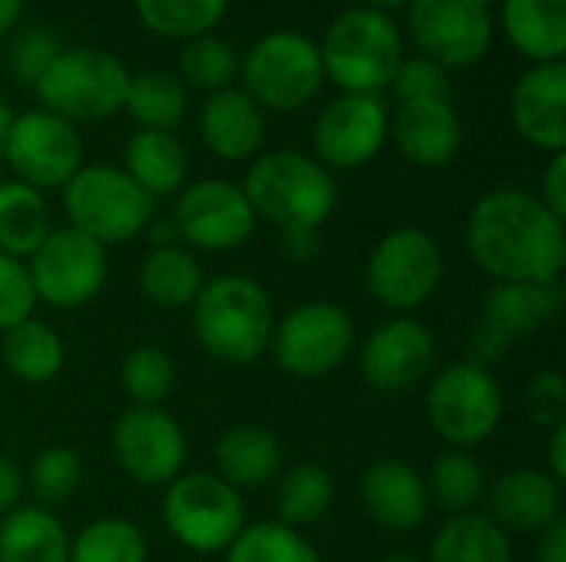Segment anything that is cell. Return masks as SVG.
Returning a JSON list of instances; mask_svg holds the SVG:
<instances>
[{
  "label": "cell",
  "instance_id": "obj_43",
  "mask_svg": "<svg viewBox=\"0 0 566 562\" xmlns=\"http://www.w3.org/2000/svg\"><path fill=\"white\" fill-rule=\"evenodd\" d=\"M391 93L398 103L415 99H451V76L428 56H405L391 76Z\"/></svg>",
  "mask_w": 566,
  "mask_h": 562
},
{
  "label": "cell",
  "instance_id": "obj_41",
  "mask_svg": "<svg viewBox=\"0 0 566 562\" xmlns=\"http://www.w3.org/2000/svg\"><path fill=\"white\" fill-rule=\"evenodd\" d=\"M119 381L136 407H159L176 384V361L163 348H136L126 354Z\"/></svg>",
  "mask_w": 566,
  "mask_h": 562
},
{
  "label": "cell",
  "instance_id": "obj_38",
  "mask_svg": "<svg viewBox=\"0 0 566 562\" xmlns=\"http://www.w3.org/2000/svg\"><path fill=\"white\" fill-rule=\"evenodd\" d=\"M176 76L186 83V89H202V93L229 89L239 79V53L226 36L216 33L186 40Z\"/></svg>",
  "mask_w": 566,
  "mask_h": 562
},
{
  "label": "cell",
  "instance_id": "obj_21",
  "mask_svg": "<svg viewBox=\"0 0 566 562\" xmlns=\"http://www.w3.org/2000/svg\"><path fill=\"white\" fill-rule=\"evenodd\" d=\"M388 139L421 169H441L461 152V116L451 99L398 103L388 116Z\"/></svg>",
  "mask_w": 566,
  "mask_h": 562
},
{
  "label": "cell",
  "instance_id": "obj_34",
  "mask_svg": "<svg viewBox=\"0 0 566 562\" xmlns=\"http://www.w3.org/2000/svg\"><path fill=\"white\" fill-rule=\"evenodd\" d=\"M428 497L438 510L448 517L474 513L488 497V474L481 460L468 450H448L431 464V474L424 477Z\"/></svg>",
  "mask_w": 566,
  "mask_h": 562
},
{
  "label": "cell",
  "instance_id": "obj_51",
  "mask_svg": "<svg viewBox=\"0 0 566 562\" xmlns=\"http://www.w3.org/2000/svg\"><path fill=\"white\" fill-rule=\"evenodd\" d=\"M23 7H27V0H0V40L10 36L20 26Z\"/></svg>",
  "mask_w": 566,
  "mask_h": 562
},
{
  "label": "cell",
  "instance_id": "obj_9",
  "mask_svg": "<svg viewBox=\"0 0 566 562\" xmlns=\"http://www.w3.org/2000/svg\"><path fill=\"white\" fill-rule=\"evenodd\" d=\"M163 523L169 537L192 553H226L245 530V503L219 474H179L166 484Z\"/></svg>",
  "mask_w": 566,
  "mask_h": 562
},
{
  "label": "cell",
  "instance_id": "obj_16",
  "mask_svg": "<svg viewBox=\"0 0 566 562\" xmlns=\"http://www.w3.org/2000/svg\"><path fill=\"white\" fill-rule=\"evenodd\" d=\"M388 106L381 96L338 93L332 96L312 126L315 159L332 169H361L388 142Z\"/></svg>",
  "mask_w": 566,
  "mask_h": 562
},
{
  "label": "cell",
  "instance_id": "obj_35",
  "mask_svg": "<svg viewBox=\"0 0 566 562\" xmlns=\"http://www.w3.org/2000/svg\"><path fill=\"white\" fill-rule=\"evenodd\" d=\"M335 503V477L322 464H295L292 470L282 474L275 507H279V523L302 530L318 523Z\"/></svg>",
  "mask_w": 566,
  "mask_h": 562
},
{
  "label": "cell",
  "instance_id": "obj_13",
  "mask_svg": "<svg viewBox=\"0 0 566 562\" xmlns=\"http://www.w3.org/2000/svg\"><path fill=\"white\" fill-rule=\"evenodd\" d=\"M23 265L36 301L70 311L99 295L106 282V245L73 225H63L50 229Z\"/></svg>",
  "mask_w": 566,
  "mask_h": 562
},
{
  "label": "cell",
  "instance_id": "obj_44",
  "mask_svg": "<svg viewBox=\"0 0 566 562\" xmlns=\"http://www.w3.org/2000/svg\"><path fill=\"white\" fill-rule=\"evenodd\" d=\"M33 308H36V295L27 275V265L0 252V335L33 318Z\"/></svg>",
  "mask_w": 566,
  "mask_h": 562
},
{
  "label": "cell",
  "instance_id": "obj_40",
  "mask_svg": "<svg viewBox=\"0 0 566 562\" xmlns=\"http://www.w3.org/2000/svg\"><path fill=\"white\" fill-rule=\"evenodd\" d=\"M23 484H30L33 497L40 507H60L66 503L80 484H83V460L73 447H63V444H53V447H43L33 464H30V474L23 477Z\"/></svg>",
  "mask_w": 566,
  "mask_h": 562
},
{
  "label": "cell",
  "instance_id": "obj_33",
  "mask_svg": "<svg viewBox=\"0 0 566 562\" xmlns=\"http://www.w3.org/2000/svg\"><path fill=\"white\" fill-rule=\"evenodd\" d=\"M123 109L129 113L133 123H139V129L176 132V126L189 113V89L176 73H166V70L129 73Z\"/></svg>",
  "mask_w": 566,
  "mask_h": 562
},
{
  "label": "cell",
  "instance_id": "obj_1",
  "mask_svg": "<svg viewBox=\"0 0 566 562\" xmlns=\"http://www.w3.org/2000/svg\"><path fill=\"white\" fill-rule=\"evenodd\" d=\"M474 265L494 282H560L566 265V222L534 192L491 189L464 225Z\"/></svg>",
  "mask_w": 566,
  "mask_h": 562
},
{
  "label": "cell",
  "instance_id": "obj_54",
  "mask_svg": "<svg viewBox=\"0 0 566 562\" xmlns=\"http://www.w3.org/2000/svg\"><path fill=\"white\" fill-rule=\"evenodd\" d=\"M381 562H424V560H418V556H405V553H395V556H388V560H381Z\"/></svg>",
  "mask_w": 566,
  "mask_h": 562
},
{
  "label": "cell",
  "instance_id": "obj_53",
  "mask_svg": "<svg viewBox=\"0 0 566 562\" xmlns=\"http://www.w3.org/2000/svg\"><path fill=\"white\" fill-rule=\"evenodd\" d=\"M365 7H375V10H385V13H391V10H398V7H408L411 0H361Z\"/></svg>",
  "mask_w": 566,
  "mask_h": 562
},
{
  "label": "cell",
  "instance_id": "obj_3",
  "mask_svg": "<svg viewBox=\"0 0 566 562\" xmlns=\"http://www.w3.org/2000/svg\"><path fill=\"white\" fill-rule=\"evenodd\" d=\"M325 79L338 86V93H368L381 96L391 86L395 70L401 66L405 33L398 20L375 7H345L318 43Z\"/></svg>",
  "mask_w": 566,
  "mask_h": 562
},
{
  "label": "cell",
  "instance_id": "obj_30",
  "mask_svg": "<svg viewBox=\"0 0 566 562\" xmlns=\"http://www.w3.org/2000/svg\"><path fill=\"white\" fill-rule=\"evenodd\" d=\"M0 361L23 384H50L66 361V348L56 328L27 318L0 335Z\"/></svg>",
  "mask_w": 566,
  "mask_h": 562
},
{
  "label": "cell",
  "instance_id": "obj_10",
  "mask_svg": "<svg viewBox=\"0 0 566 562\" xmlns=\"http://www.w3.org/2000/svg\"><path fill=\"white\" fill-rule=\"evenodd\" d=\"M444 278V252L438 238L418 225H401L375 242L365 265V288L368 295L408 315L434 298Z\"/></svg>",
  "mask_w": 566,
  "mask_h": 562
},
{
  "label": "cell",
  "instance_id": "obj_6",
  "mask_svg": "<svg viewBox=\"0 0 566 562\" xmlns=\"http://www.w3.org/2000/svg\"><path fill=\"white\" fill-rule=\"evenodd\" d=\"M63 212L73 229L99 245H126L156 219V202L123 169L83 162L63 185Z\"/></svg>",
  "mask_w": 566,
  "mask_h": 562
},
{
  "label": "cell",
  "instance_id": "obj_20",
  "mask_svg": "<svg viewBox=\"0 0 566 562\" xmlns=\"http://www.w3.org/2000/svg\"><path fill=\"white\" fill-rule=\"evenodd\" d=\"M511 123L541 152L566 149V63H531L511 89Z\"/></svg>",
  "mask_w": 566,
  "mask_h": 562
},
{
  "label": "cell",
  "instance_id": "obj_8",
  "mask_svg": "<svg viewBox=\"0 0 566 562\" xmlns=\"http://www.w3.org/2000/svg\"><path fill=\"white\" fill-rule=\"evenodd\" d=\"M424 417L451 450H468L494 437L501 427L504 391L484 364L458 361L428 381Z\"/></svg>",
  "mask_w": 566,
  "mask_h": 562
},
{
  "label": "cell",
  "instance_id": "obj_28",
  "mask_svg": "<svg viewBox=\"0 0 566 562\" xmlns=\"http://www.w3.org/2000/svg\"><path fill=\"white\" fill-rule=\"evenodd\" d=\"M0 562H70V533L46 507H13L0 517Z\"/></svg>",
  "mask_w": 566,
  "mask_h": 562
},
{
  "label": "cell",
  "instance_id": "obj_7",
  "mask_svg": "<svg viewBox=\"0 0 566 562\" xmlns=\"http://www.w3.org/2000/svg\"><path fill=\"white\" fill-rule=\"evenodd\" d=\"M126 83L129 70L116 53L96 46H63L33 89L43 109L76 126L109 119L123 109Z\"/></svg>",
  "mask_w": 566,
  "mask_h": 562
},
{
  "label": "cell",
  "instance_id": "obj_32",
  "mask_svg": "<svg viewBox=\"0 0 566 562\" xmlns=\"http://www.w3.org/2000/svg\"><path fill=\"white\" fill-rule=\"evenodd\" d=\"M50 205L40 189L3 179L0 182V252L27 262L50 232Z\"/></svg>",
  "mask_w": 566,
  "mask_h": 562
},
{
  "label": "cell",
  "instance_id": "obj_48",
  "mask_svg": "<svg viewBox=\"0 0 566 562\" xmlns=\"http://www.w3.org/2000/svg\"><path fill=\"white\" fill-rule=\"evenodd\" d=\"M23 474L17 470V464H10L3 454H0V517L10 513L13 507H20V497H23Z\"/></svg>",
  "mask_w": 566,
  "mask_h": 562
},
{
  "label": "cell",
  "instance_id": "obj_46",
  "mask_svg": "<svg viewBox=\"0 0 566 562\" xmlns=\"http://www.w3.org/2000/svg\"><path fill=\"white\" fill-rule=\"evenodd\" d=\"M279 232H282V235H279V248H282V255H285L289 262L308 265V262L318 258V252H322V232H318V229L298 225V229H279Z\"/></svg>",
  "mask_w": 566,
  "mask_h": 562
},
{
  "label": "cell",
  "instance_id": "obj_18",
  "mask_svg": "<svg viewBox=\"0 0 566 562\" xmlns=\"http://www.w3.org/2000/svg\"><path fill=\"white\" fill-rule=\"evenodd\" d=\"M438 361L434 335L424 321L398 315L381 321L358 351V371L378 394H405L431 378Z\"/></svg>",
  "mask_w": 566,
  "mask_h": 562
},
{
  "label": "cell",
  "instance_id": "obj_36",
  "mask_svg": "<svg viewBox=\"0 0 566 562\" xmlns=\"http://www.w3.org/2000/svg\"><path fill=\"white\" fill-rule=\"evenodd\" d=\"M133 10L149 33L186 43L212 33L229 13V0H133Z\"/></svg>",
  "mask_w": 566,
  "mask_h": 562
},
{
  "label": "cell",
  "instance_id": "obj_27",
  "mask_svg": "<svg viewBox=\"0 0 566 562\" xmlns=\"http://www.w3.org/2000/svg\"><path fill=\"white\" fill-rule=\"evenodd\" d=\"M123 172L153 199L179 195L189 176V152L182 139L169 129H136L126 142V166Z\"/></svg>",
  "mask_w": 566,
  "mask_h": 562
},
{
  "label": "cell",
  "instance_id": "obj_19",
  "mask_svg": "<svg viewBox=\"0 0 566 562\" xmlns=\"http://www.w3.org/2000/svg\"><path fill=\"white\" fill-rule=\"evenodd\" d=\"M564 311L560 282H494L481 298V348H504L507 341L527 338L554 325Z\"/></svg>",
  "mask_w": 566,
  "mask_h": 562
},
{
  "label": "cell",
  "instance_id": "obj_5",
  "mask_svg": "<svg viewBox=\"0 0 566 562\" xmlns=\"http://www.w3.org/2000/svg\"><path fill=\"white\" fill-rule=\"evenodd\" d=\"M239 79L262 113H295L325 86L318 43L298 30H269L239 56Z\"/></svg>",
  "mask_w": 566,
  "mask_h": 562
},
{
  "label": "cell",
  "instance_id": "obj_29",
  "mask_svg": "<svg viewBox=\"0 0 566 562\" xmlns=\"http://www.w3.org/2000/svg\"><path fill=\"white\" fill-rule=\"evenodd\" d=\"M428 562H514L511 537L481 510L448 517L428 550Z\"/></svg>",
  "mask_w": 566,
  "mask_h": 562
},
{
  "label": "cell",
  "instance_id": "obj_11",
  "mask_svg": "<svg viewBox=\"0 0 566 562\" xmlns=\"http://www.w3.org/2000/svg\"><path fill=\"white\" fill-rule=\"evenodd\" d=\"M355 348L352 315L335 301H305L282 315L272 331V358L295 381L332 374Z\"/></svg>",
  "mask_w": 566,
  "mask_h": 562
},
{
  "label": "cell",
  "instance_id": "obj_39",
  "mask_svg": "<svg viewBox=\"0 0 566 562\" xmlns=\"http://www.w3.org/2000/svg\"><path fill=\"white\" fill-rule=\"evenodd\" d=\"M226 562H322V556L298 530L269 520L245 523V530L226 550Z\"/></svg>",
  "mask_w": 566,
  "mask_h": 562
},
{
  "label": "cell",
  "instance_id": "obj_22",
  "mask_svg": "<svg viewBox=\"0 0 566 562\" xmlns=\"http://www.w3.org/2000/svg\"><path fill=\"white\" fill-rule=\"evenodd\" d=\"M488 517L507 533H541L554 520L564 517V484H557L547 470L521 467L507 470L488 487Z\"/></svg>",
  "mask_w": 566,
  "mask_h": 562
},
{
  "label": "cell",
  "instance_id": "obj_17",
  "mask_svg": "<svg viewBox=\"0 0 566 562\" xmlns=\"http://www.w3.org/2000/svg\"><path fill=\"white\" fill-rule=\"evenodd\" d=\"M113 460L139 487H166L182 474L186 434L163 407H129L109 434Z\"/></svg>",
  "mask_w": 566,
  "mask_h": 562
},
{
  "label": "cell",
  "instance_id": "obj_23",
  "mask_svg": "<svg viewBox=\"0 0 566 562\" xmlns=\"http://www.w3.org/2000/svg\"><path fill=\"white\" fill-rule=\"evenodd\" d=\"M358 497L368 520L391 533H411L431 513L424 474H418L405 460H375L361 474Z\"/></svg>",
  "mask_w": 566,
  "mask_h": 562
},
{
  "label": "cell",
  "instance_id": "obj_55",
  "mask_svg": "<svg viewBox=\"0 0 566 562\" xmlns=\"http://www.w3.org/2000/svg\"><path fill=\"white\" fill-rule=\"evenodd\" d=\"M0 182H3V166H0Z\"/></svg>",
  "mask_w": 566,
  "mask_h": 562
},
{
  "label": "cell",
  "instance_id": "obj_42",
  "mask_svg": "<svg viewBox=\"0 0 566 562\" xmlns=\"http://www.w3.org/2000/svg\"><path fill=\"white\" fill-rule=\"evenodd\" d=\"M63 50L60 36L36 23V26H23V30H13L10 33V46H7V63H10V73L17 76V83L23 86H36L40 76L50 70V63L56 60V53Z\"/></svg>",
  "mask_w": 566,
  "mask_h": 562
},
{
  "label": "cell",
  "instance_id": "obj_26",
  "mask_svg": "<svg viewBox=\"0 0 566 562\" xmlns=\"http://www.w3.org/2000/svg\"><path fill=\"white\" fill-rule=\"evenodd\" d=\"M497 20L524 60L557 63L566 56V0H501Z\"/></svg>",
  "mask_w": 566,
  "mask_h": 562
},
{
  "label": "cell",
  "instance_id": "obj_50",
  "mask_svg": "<svg viewBox=\"0 0 566 562\" xmlns=\"http://www.w3.org/2000/svg\"><path fill=\"white\" fill-rule=\"evenodd\" d=\"M551 454H547V474L557 480V484H564L566 480V424H557L554 431H551V447H547Z\"/></svg>",
  "mask_w": 566,
  "mask_h": 562
},
{
  "label": "cell",
  "instance_id": "obj_49",
  "mask_svg": "<svg viewBox=\"0 0 566 562\" xmlns=\"http://www.w3.org/2000/svg\"><path fill=\"white\" fill-rule=\"evenodd\" d=\"M537 562H566V517L537 533Z\"/></svg>",
  "mask_w": 566,
  "mask_h": 562
},
{
  "label": "cell",
  "instance_id": "obj_37",
  "mask_svg": "<svg viewBox=\"0 0 566 562\" xmlns=\"http://www.w3.org/2000/svg\"><path fill=\"white\" fill-rule=\"evenodd\" d=\"M143 530L123 517H99L70 537V562H146Z\"/></svg>",
  "mask_w": 566,
  "mask_h": 562
},
{
  "label": "cell",
  "instance_id": "obj_47",
  "mask_svg": "<svg viewBox=\"0 0 566 562\" xmlns=\"http://www.w3.org/2000/svg\"><path fill=\"white\" fill-rule=\"evenodd\" d=\"M557 219L566 222V152H554L541 182V195H537Z\"/></svg>",
  "mask_w": 566,
  "mask_h": 562
},
{
  "label": "cell",
  "instance_id": "obj_2",
  "mask_svg": "<svg viewBox=\"0 0 566 562\" xmlns=\"http://www.w3.org/2000/svg\"><path fill=\"white\" fill-rule=\"evenodd\" d=\"M189 308L202 351L222 364H252L272 344L275 308L255 278L219 275L202 285Z\"/></svg>",
  "mask_w": 566,
  "mask_h": 562
},
{
  "label": "cell",
  "instance_id": "obj_45",
  "mask_svg": "<svg viewBox=\"0 0 566 562\" xmlns=\"http://www.w3.org/2000/svg\"><path fill=\"white\" fill-rule=\"evenodd\" d=\"M524 404L531 421L541 427L554 431L557 424H566V384L560 371H537L534 381L527 384Z\"/></svg>",
  "mask_w": 566,
  "mask_h": 562
},
{
  "label": "cell",
  "instance_id": "obj_15",
  "mask_svg": "<svg viewBox=\"0 0 566 562\" xmlns=\"http://www.w3.org/2000/svg\"><path fill=\"white\" fill-rule=\"evenodd\" d=\"M179 245L189 252H235L255 232V212L242 185L229 179L186 182L172 205Z\"/></svg>",
  "mask_w": 566,
  "mask_h": 562
},
{
  "label": "cell",
  "instance_id": "obj_25",
  "mask_svg": "<svg viewBox=\"0 0 566 562\" xmlns=\"http://www.w3.org/2000/svg\"><path fill=\"white\" fill-rule=\"evenodd\" d=\"M212 460L216 474L242 494L275 480L285 464V450L282 441L262 424H235L216 441Z\"/></svg>",
  "mask_w": 566,
  "mask_h": 562
},
{
  "label": "cell",
  "instance_id": "obj_31",
  "mask_svg": "<svg viewBox=\"0 0 566 562\" xmlns=\"http://www.w3.org/2000/svg\"><path fill=\"white\" fill-rule=\"evenodd\" d=\"M202 265L186 245L153 248L139 265V288L159 308H186L202 291Z\"/></svg>",
  "mask_w": 566,
  "mask_h": 562
},
{
  "label": "cell",
  "instance_id": "obj_52",
  "mask_svg": "<svg viewBox=\"0 0 566 562\" xmlns=\"http://www.w3.org/2000/svg\"><path fill=\"white\" fill-rule=\"evenodd\" d=\"M13 109H10V103L0 96V152H3V142H7V132H10V123H13Z\"/></svg>",
  "mask_w": 566,
  "mask_h": 562
},
{
  "label": "cell",
  "instance_id": "obj_12",
  "mask_svg": "<svg viewBox=\"0 0 566 562\" xmlns=\"http://www.w3.org/2000/svg\"><path fill=\"white\" fill-rule=\"evenodd\" d=\"M408 36L441 70H471L494 46L491 0H411Z\"/></svg>",
  "mask_w": 566,
  "mask_h": 562
},
{
  "label": "cell",
  "instance_id": "obj_24",
  "mask_svg": "<svg viewBox=\"0 0 566 562\" xmlns=\"http://www.w3.org/2000/svg\"><path fill=\"white\" fill-rule=\"evenodd\" d=\"M199 139L222 162L255 159L265 142V113L239 86L209 93L199 109Z\"/></svg>",
  "mask_w": 566,
  "mask_h": 562
},
{
  "label": "cell",
  "instance_id": "obj_4",
  "mask_svg": "<svg viewBox=\"0 0 566 562\" xmlns=\"http://www.w3.org/2000/svg\"><path fill=\"white\" fill-rule=\"evenodd\" d=\"M242 192L255 219H265L275 229H322L338 205L335 176L315 156L298 149H272L255 156Z\"/></svg>",
  "mask_w": 566,
  "mask_h": 562
},
{
  "label": "cell",
  "instance_id": "obj_14",
  "mask_svg": "<svg viewBox=\"0 0 566 562\" xmlns=\"http://www.w3.org/2000/svg\"><path fill=\"white\" fill-rule=\"evenodd\" d=\"M0 159L10 166L17 182H27L40 192L63 189L83 166V136L70 119L43 106L27 109L13 116Z\"/></svg>",
  "mask_w": 566,
  "mask_h": 562
}]
</instances>
